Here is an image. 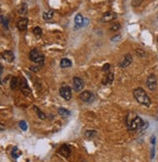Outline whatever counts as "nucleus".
Wrapping results in <instances>:
<instances>
[{
	"instance_id": "obj_20",
	"label": "nucleus",
	"mask_w": 158,
	"mask_h": 162,
	"mask_svg": "<svg viewBox=\"0 0 158 162\" xmlns=\"http://www.w3.org/2000/svg\"><path fill=\"white\" fill-rule=\"evenodd\" d=\"M18 12H19V14L21 15H25L27 13V3H23L21 6L19 10H18Z\"/></svg>"
},
{
	"instance_id": "obj_19",
	"label": "nucleus",
	"mask_w": 158,
	"mask_h": 162,
	"mask_svg": "<svg viewBox=\"0 0 158 162\" xmlns=\"http://www.w3.org/2000/svg\"><path fill=\"white\" fill-rule=\"evenodd\" d=\"M58 112H59V114H60L61 116H62V117H67V116L70 115V111H69V110L65 109V108H59Z\"/></svg>"
},
{
	"instance_id": "obj_27",
	"label": "nucleus",
	"mask_w": 158,
	"mask_h": 162,
	"mask_svg": "<svg viewBox=\"0 0 158 162\" xmlns=\"http://www.w3.org/2000/svg\"><path fill=\"white\" fill-rule=\"evenodd\" d=\"M132 3H133L134 7H138L142 3V0H132Z\"/></svg>"
},
{
	"instance_id": "obj_13",
	"label": "nucleus",
	"mask_w": 158,
	"mask_h": 162,
	"mask_svg": "<svg viewBox=\"0 0 158 162\" xmlns=\"http://www.w3.org/2000/svg\"><path fill=\"white\" fill-rule=\"evenodd\" d=\"M132 61H133V58L130 54H127L126 56L124 57V59L122 60V62H120L119 65L120 68H126L127 67H129V65L132 64Z\"/></svg>"
},
{
	"instance_id": "obj_10",
	"label": "nucleus",
	"mask_w": 158,
	"mask_h": 162,
	"mask_svg": "<svg viewBox=\"0 0 158 162\" xmlns=\"http://www.w3.org/2000/svg\"><path fill=\"white\" fill-rule=\"evenodd\" d=\"M73 88H74V90L75 91H81L83 90V88H84V81L83 79H81L80 77H73Z\"/></svg>"
},
{
	"instance_id": "obj_14",
	"label": "nucleus",
	"mask_w": 158,
	"mask_h": 162,
	"mask_svg": "<svg viewBox=\"0 0 158 162\" xmlns=\"http://www.w3.org/2000/svg\"><path fill=\"white\" fill-rule=\"evenodd\" d=\"M74 25L76 28L81 27L82 25H84V18L81 14H77L75 18H74Z\"/></svg>"
},
{
	"instance_id": "obj_24",
	"label": "nucleus",
	"mask_w": 158,
	"mask_h": 162,
	"mask_svg": "<svg viewBox=\"0 0 158 162\" xmlns=\"http://www.w3.org/2000/svg\"><path fill=\"white\" fill-rule=\"evenodd\" d=\"M34 109L36 110V111H37V115H38V117L40 119H45V114H44V113L41 111V110H40L37 106H34Z\"/></svg>"
},
{
	"instance_id": "obj_2",
	"label": "nucleus",
	"mask_w": 158,
	"mask_h": 162,
	"mask_svg": "<svg viewBox=\"0 0 158 162\" xmlns=\"http://www.w3.org/2000/svg\"><path fill=\"white\" fill-rule=\"evenodd\" d=\"M133 96L135 100L137 101L139 104L145 106H150V105H151V100H150V98L148 97V95L146 94V92L141 87L134 89Z\"/></svg>"
},
{
	"instance_id": "obj_3",
	"label": "nucleus",
	"mask_w": 158,
	"mask_h": 162,
	"mask_svg": "<svg viewBox=\"0 0 158 162\" xmlns=\"http://www.w3.org/2000/svg\"><path fill=\"white\" fill-rule=\"evenodd\" d=\"M29 60L37 65H44L45 57H44V55H42V53L40 52L38 49H32L30 52H29Z\"/></svg>"
},
{
	"instance_id": "obj_6",
	"label": "nucleus",
	"mask_w": 158,
	"mask_h": 162,
	"mask_svg": "<svg viewBox=\"0 0 158 162\" xmlns=\"http://www.w3.org/2000/svg\"><path fill=\"white\" fill-rule=\"evenodd\" d=\"M80 100L83 101L84 103H87V104H90L94 100H95V96L94 94L90 91H83L81 94H80Z\"/></svg>"
},
{
	"instance_id": "obj_32",
	"label": "nucleus",
	"mask_w": 158,
	"mask_h": 162,
	"mask_svg": "<svg viewBox=\"0 0 158 162\" xmlns=\"http://www.w3.org/2000/svg\"><path fill=\"white\" fill-rule=\"evenodd\" d=\"M157 42H158V37H157Z\"/></svg>"
},
{
	"instance_id": "obj_12",
	"label": "nucleus",
	"mask_w": 158,
	"mask_h": 162,
	"mask_svg": "<svg viewBox=\"0 0 158 162\" xmlns=\"http://www.w3.org/2000/svg\"><path fill=\"white\" fill-rule=\"evenodd\" d=\"M3 60L6 61L7 62H13L15 61V55L11 50H7L2 54Z\"/></svg>"
},
{
	"instance_id": "obj_29",
	"label": "nucleus",
	"mask_w": 158,
	"mask_h": 162,
	"mask_svg": "<svg viewBox=\"0 0 158 162\" xmlns=\"http://www.w3.org/2000/svg\"><path fill=\"white\" fill-rule=\"evenodd\" d=\"M109 68H110V65H109V64H105V65H104V67H102V71H108Z\"/></svg>"
},
{
	"instance_id": "obj_9",
	"label": "nucleus",
	"mask_w": 158,
	"mask_h": 162,
	"mask_svg": "<svg viewBox=\"0 0 158 162\" xmlns=\"http://www.w3.org/2000/svg\"><path fill=\"white\" fill-rule=\"evenodd\" d=\"M58 153H60L61 155H62L64 157H69L71 154V149L70 146L68 145H62L60 146V149H58Z\"/></svg>"
},
{
	"instance_id": "obj_7",
	"label": "nucleus",
	"mask_w": 158,
	"mask_h": 162,
	"mask_svg": "<svg viewBox=\"0 0 158 162\" xmlns=\"http://www.w3.org/2000/svg\"><path fill=\"white\" fill-rule=\"evenodd\" d=\"M20 90L23 92V94L24 96H28L31 94V90L29 88L28 84H27V81L25 80V78L22 77L21 78V82H20Z\"/></svg>"
},
{
	"instance_id": "obj_4",
	"label": "nucleus",
	"mask_w": 158,
	"mask_h": 162,
	"mask_svg": "<svg viewBox=\"0 0 158 162\" xmlns=\"http://www.w3.org/2000/svg\"><path fill=\"white\" fill-rule=\"evenodd\" d=\"M146 86L150 91H154L157 87V77L155 74H149L148 79H146Z\"/></svg>"
},
{
	"instance_id": "obj_22",
	"label": "nucleus",
	"mask_w": 158,
	"mask_h": 162,
	"mask_svg": "<svg viewBox=\"0 0 158 162\" xmlns=\"http://www.w3.org/2000/svg\"><path fill=\"white\" fill-rule=\"evenodd\" d=\"M32 32H33V34L35 36H37V37H41L42 35V29L40 28L39 27H35L33 29H32Z\"/></svg>"
},
{
	"instance_id": "obj_23",
	"label": "nucleus",
	"mask_w": 158,
	"mask_h": 162,
	"mask_svg": "<svg viewBox=\"0 0 158 162\" xmlns=\"http://www.w3.org/2000/svg\"><path fill=\"white\" fill-rule=\"evenodd\" d=\"M121 28V25L119 23H114V24H112L111 25H110V27L109 29L111 31H117V30H119V29Z\"/></svg>"
},
{
	"instance_id": "obj_11",
	"label": "nucleus",
	"mask_w": 158,
	"mask_h": 162,
	"mask_svg": "<svg viewBox=\"0 0 158 162\" xmlns=\"http://www.w3.org/2000/svg\"><path fill=\"white\" fill-rule=\"evenodd\" d=\"M27 25H28V19H27V18H22L17 23V27L20 31L27 30Z\"/></svg>"
},
{
	"instance_id": "obj_21",
	"label": "nucleus",
	"mask_w": 158,
	"mask_h": 162,
	"mask_svg": "<svg viewBox=\"0 0 158 162\" xmlns=\"http://www.w3.org/2000/svg\"><path fill=\"white\" fill-rule=\"evenodd\" d=\"M20 155H22V152L17 148V146H15V148H13L12 149V156L13 158H15V159H17L18 157H19Z\"/></svg>"
},
{
	"instance_id": "obj_30",
	"label": "nucleus",
	"mask_w": 158,
	"mask_h": 162,
	"mask_svg": "<svg viewBox=\"0 0 158 162\" xmlns=\"http://www.w3.org/2000/svg\"><path fill=\"white\" fill-rule=\"evenodd\" d=\"M120 38H121V36H120V35H117V36H115V37H112L111 40H112V41H116V40H119Z\"/></svg>"
},
{
	"instance_id": "obj_17",
	"label": "nucleus",
	"mask_w": 158,
	"mask_h": 162,
	"mask_svg": "<svg viewBox=\"0 0 158 162\" xmlns=\"http://www.w3.org/2000/svg\"><path fill=\"white\" fill-rule=\"evenodd\" d=\"M71 65H72V62L70 60H68V59H62V61H61V68H70Z\"/></svg>"
},
{
	"instance_id": "obj_15",
	"label": "nucleus",
	"mask_w": 158,
	"mask_h": 162,
	"mask_svg": "<svg viewBox=\"0 0 158 162\" xmlns=\"http://www.w3.org/2000/svg\"><path fill=\"white\" fill-rule=\"evenodd\" d=\"M20 82H21V80H20L19 77L13 76L12 78H11V82H10L11 89H12V90H16L18 87H20Z\"/></svg>"
},
{
	"instance_id": "obj_8",
	"label": "nucleus",
	"mask_w": 158,
	"mask_h": 162,
	"mask_svg": "<svg viewBox=\"0 0 158 162\" xmlns=\"http://www.w3.org/2000/svg\"><path fill=\"white\" fill-rule=\"evenodd\" d=\"M117 18V14L115 12H112V11H108L106 12L102 18V23H110V22L114 21Z\"/></svg>"
},
{
	"instance_id": "obj_16",
	"label": "nucleus",
	"mask_w": 158,
	"mask_h": 162,
	"mask_svg": "<svg viewBox=\"0 0 158 162\" xmlns=\"http://www.w3.org/2000/svg\"><path fill=\"white\" fill-rule=\"evenodd\" d=\"M114 80V74L112 72H108L106 73V76L102 80V84L106 85V84H111L112 81Z\"/></svg>"
},
{
	"instance_id": "obj_31",
	"label": "nucleus",
	"mask_w": 158,
	"mask_h": 162,
	"mask_svg": "<svg viewBox=\"0 0 158 162\" xmlns=\"http://www.w3.org/2000/svg\"><path fill=\"white\" fill-rule=\"evenodd\" d=\"M2 73H3V67L1 65V74H2Z\"/></svg>"
},
{
	"instance_id": "obj_5",
	"label": "nucleus",
	"mask_w": 158,
	"mask_h": 162,
	"mask_svg": "<svg viewBox=\"0 0 158 162\" xmlns=\"http://www.w3.org/2000/svg\"><path fill=\"white\" fill-rule=\"evenodd\" d=\"M60 95L62 98L65 101H69L72 97V92L71 89L68 86H62L60 88Z\"/></svg>"
},
{
	"instance_id": "obj_18",
	"label": "nucleus",
	"mask_w": 158,
	"mask_h": 162,
	"mask_svg": "<svg viewBox=\"0 0 158 162\" xmlns=\"http://www.w3.org/2000/svg\"><path fill=\"white\" fill-rule=\"evenodd\" d=\"M54 16V11L53 10H48L43 14V19L45 21H50L52 20V18Z\"/></svg>"
},
{
	"instance_id": "obj_25",
	"label": "nucleus",
	"mask_w": 158,
	"mask_h": 162,
	"mask_svg": "<svg viewBox=\"0 0 158 162\" xmlns=\"http://www.w3.org/2000/svg\"><path fill=\"white\" fill-rule=\"evenodd\" d=\"M1 22H2V25L6 28H8V21L4 17V16H1Z\"/></svg>"
},
{
	"instance_id": "obj_1",
	"label": "nucleus",
	"mask_w": 158,
	"mask_h": 162,
	"mask_svg": "<svg viewBox=\"0 0 158 162\" xmlns=\"http://www.w3.org/2000/svg\"><path fill=\"white\" fill-rule=\"evenodd\" d=\"M125 122H126L127 128L129 129L130 131H137L145 125V121L139 115L136 114L135 112L128 113Z\"/></svg>"
},
{
	"instance_id": "obj_28",
	"label": "nucleus",
	"mask_w": 158,
	"mask_h": 162,
	"mask_svg": "<svg viewBox=\"0 0 158 162\" xmlns=\"http://www.w3.org/2000/svg\"><path fill=\"white\" fill-rule=\"evenodd\" d=\"M20 127L22 128V130H23V131L27 130V123H25V121H21V122H20Z\"/></svg>"
},
{
	"instance_id": "obj_26",
	"label": "nucleus",
	"mask_w": 158,
	"mask_h": 162,
	"mask_svg": "<svg viewBox=\"0 0 158 162\" xmlns=\"http://www.w3.org/2000/svg\"><path fill=\"white\" fill-rule=\"evenodd\" d=\"M43 68L42 65H34V67H30V69L32 71H38L39 69H41Z\"/></svg>"
}]
</instances>
